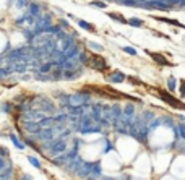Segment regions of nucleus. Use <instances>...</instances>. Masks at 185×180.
I'll return each mask as SVG.
<instances>
[{
  "label": "nucleus",
  "instance_id": "dca6fc26",
  "mask_svg": "<svg viewBox=\"0 0 185 180\" xmlns=\"http://www.w3.org/2000/svg\"><path fill=\"white\" fill-rule=\"evenodd\" d=\"M180 94H182V97H185V80L180 84Z\"/></svg>",
  "mask_w": 185,
  "mask_h": 180
},
{
  "label": "nucleus",
  "instance_id": "2eb2a0df",
  "mask_svg": "<svg viewBox=\"0 0 185 180\" xmlns=\"http://www.w3.org/2000/svg\"><path fill=\"white\" fill-rule=\"evenodd\" d=\"M127 52V54H132V55H136V50L133 49V47H125V49H123Z\"/></svg>",
  "mask_w": 185,
  "mask_h": 180
},
{
  "label": "nucleus",
  "instance_id": "aec40b11",
  "mask_svg": "<svg viewBox=\"0 0 185 180\" xmlns=\"http://www.w3.org/2000/svg\"><path fill=\"white\" fill-rule=\"evenodd\" d=\"M89 46H91V47H93V49H99V50H101V49H102V47H101V46H99V44H93V42H91V44H89Z\"/></svg>",
  "mask_w": 185,
  "mask_h": 180
},
{
  "label": "nucleus",
  "instance_id": "4be33fe9",
  "mask_svg": "<svg viewBox=\"0 0 185 180\" xmlns=\"http://www.w3.org/2000/svg\"><path fill=\"white\" fill-rule=\"evenodd\" d=\"M102 180H112V178H102Z\"/></svg>",
  "mask_w": 185,
  "mask_h": 180
},
{
  "label": "nucleus",
  "instance_id": "20e7f679",
  "mask_svg": "<svg viewBox=\"0 0 185 180\" xmlns=\"http://www.w3.org/2000/svg\"><path fill=\"white\" fill-rule=\"evenodd\" d=\"M109 80H111L112 83H120V81L125 80V75L120 73V72H115V73H112L111 76H109Z\"/></svg>",
  "mask_w": 185,
  "mask_h": 180
},
{
  "label": "nucleus",
  "instance_id": "6e6552de",
  "mask_svg": "<svg viewBox=\"0 0 185 180\" xmlns=\"http://www.w3.org/2000/svg\"><path fill=\"white\" fill-rule=\"evenodd\" d=\"M167 86H169L170 91H175V88H177V81H175L174 76H170V78L167 80Z\"/></svg>",
  "mask_w": 185,
  "mask_h": 180
},
{
  "label": "nucleus",
  "instance_id": "f257e3e1",
  "mask_svg": "<svg viewBox=\"0 0 185 180\" xmlns=\"http://www.w3.org/2000/svg\"><path fill=\"white\" fill-rule=\"evenodd\" d=\"M46 148H49V153H50V154H54V156H60V154H63L65 151H67V141L62 140V138H57V140L54 141V143L47 144Z\"/></svg>",
  "mask_w": 185,
  "mask_h": 180
},
{
  "label": "nucleus",
  "instance_id": "a211bd4d",
  "mask_svg": "<svg viewBox=\"0 0 185 180\" xmlns=\"http://www.w3.org/2000/svg\"><path fill=\"white\" fill-rule=\"evenodd\" d=\"M93 5H96V7H99V8H106V3H102V2H94Z\"/></svg>",
  "mask_w": 185,
  "mask_h": 180
},
{
  "label": "nucleus",
  "instance_id": "9b49d317",
  "mask_svg": "<svg viewBox=\"0 0 185 180\" xmlns=\"http://www.w3.org/2000/svg\"><path fill=\"white\" fill-rule=\"evenodd\" d=\"M52 67H54V65H52V62H47L46 65H42V67H41V73H47Z\"/></svg>",
  "mask_w": 185,
  "mask_h": 180
},
{
  "label": "nucleus",
  "instance_id": "f8f14e48",
  "mask_svg": "<svg viewBox=\"0 0 185 180\" xmlns=\"http://www.w3.org/2000/svg\"><path fill=\"white\" fill-rule=\"evenodd\" d=\"M31 15H39V5L37 3H31Z\"/></svg>",
  "mask_w": 185,
  "mask_h": 180
},
{
  "label": "nucleus",
  "instance_id": "39448f33",
  "mask_svg": "<svg viewBox=\"0 0 185 180\" xmlns=\"http://www.w3.org/2000/svg\"><path fill=\"white\" fill-rule=\"evenodd\" d=\"M10 140H12V143L15 144L18 149H23V148H25V144L20 143V138H18V136H16L15 133H10Z\"/></svg>",
  "mask_w": 185,
  "mask_h": 180
},
{
  "label": "nucleus",
  "instance_id": "412c9836",
  "mask_svg": "<svg viewBox=\"0 0 185 180\" xmlns=\"http://www.w3.org/2000/svg\"><path fill=\"white\" fill-rule=\"evenodd\" d=\"M26 2H28V0H18V7H23Z\"/></svg>",
  "mask_w": 185,
  "mask_h": 180
},
{
  "label": "nucleus",
  "instance_id": "6ab92c4d",
  "mask_svg": "<svg viewBox=\"0 0 185 180\" xmlns=\"http://www.w3.org/2000/svg\"><path fill=\"white\" fill-rule=\"evenodd\" d=\"M21 180H33V177H31V175H28V174H23L21 175Z\"/></svg>",
  "mask_w": 185,
  "mask_h": 180
},
{
  "label": "nucleus",
  "instance_id": "0eeeda50",
  "mask_svg": "<svg viewBox=\"0 0 185 180\" xmlns=\"http://www.w3.org/2000/svg\"><path fill=\"white\" fill-rule=\"evenodd\" d=\"M78 25L83 28V29H86V31H94V26H91L89 23H86V21H83V20H78Z\"/></svg>",
  "mask_w": 185,
  "mask_h": 180
},
{
  "label": "nucleus",
  "instance_id": "f3484780",
  "mask_svg": "<svg viewBox=\"0 0 185 180\" xmlns=\"http://www.w3.org/2000/svg\"><path fill=\"white\" fill-rule=\"evenodd\" d=\"M130 25H133V26H140V25H141V21H140V20H136V18H133V20H130Z\"/></svg>",
  "mask_w": 185,
  "mask_h": 180
},
{
  "label": "nucleus",
  "instance_id": "9d476101",
  "mask_svg": "<svg viewBox=\"0 0 185 180\" xmlns=\"http://www.w3.org/2000/svg\"><path fill=\"white\" fill-rule=\"evenodd\" d=\"M151 57H153L154 60H159V62H161V65H169V63H167V60H166L164 57L158 55V54H151Z\"/></svg>",
  "mask_w": 185,
  "mask_h": 180
},
{
  "label": "nucleus",
  "instance_id": "4468645a",
  "mask_svg": "<svg viewBox=\"0 0 185 180\" xmlns=\"http://www.w3.org/2000/svg\"><path fill=\"white\" fill-rule=\"evenodd\" d=\"M177 128H180V136L183 138V141H185V124H180V125H177Z\"/></svg>",
  "mask_w": 185,
  "mask_h": 180
},
{
  "label": "nucleus",
  "instance_id": "1a4fd4ad",
  "mask_svg": "<svg viewBox=\"0 0 185 180\" xmlns=\"http://www.w3.org/2000/svg\"><path fill=\"white\" fill-rule=\"evenodd\" d=\"M28 161H29V162L34 165V167H37V169H41V161L39 159H36L34 156H28Z\"/></svg>",
  "mask_w": 185,
  "mask_h": 180
},
{
  "label": "nucleus",
  "instance_id": "423d86ee",
  "mask_svg": "<svg viewBox=\"0 0 185 180\" xmlns=\"http://www.w3.org/2000/svg\"><path fill=\"white\" fill-rule=\"evenodd\" d=\"M0 109H2L5 114H12V112H13V104H12V102H2Z\"/></svg>",
  "mask_w": 185,
  "mask_h": 180
},
{
  "label": "nucleus",
  "instance_id": "7ed1b4c3",
  "mask_svg": "<svg viewBox=\"0 0 185 180\" xmlns=\"http://www.w3.org/2000/svg\"><path fill=\"white\" fill-rule=\"evenodd\" d=\"M93 67L98 68V70H106L107 65H106V60L104 59H99V57H93Z\"/></svg>",
  "mask_w": 185,
  "mask_h": 180
},
{
  "label": "nucleus",
  "instance_id": "f03ea898",
  "mask_svg": "<svg viewBox=\"0 0 185 180\" xmlns=\"http://www.w3.org/2000/svg\"><path fill=\"white\" fill-rule=\"evenodd\" d=\"M159 94H161V99H163L164 102H167L169 106H172V107H175V109H185V106H183V104L180 102V101H177V99H175V97H172V96H170L169 93H166V91H161Z\"/></svg>",
  "mask_w": 185,
  "mask_h": 180
},
{
  "label": "nucleus",
  "instance_id": "ddd939ff",
  "mask_svg": "<svg viewBox=\"0 0 185 180\" xmlns=\"http://www.w3.org/2000/svg\"><path fill=\"white\" fill-rule=\"evenodd\" d=\"M0 156H2V158H8V149L7 148H3V146H0Z\"/></svg>",
  "mask_w": 185,
  "mask_h": 180
}]
</instances>
